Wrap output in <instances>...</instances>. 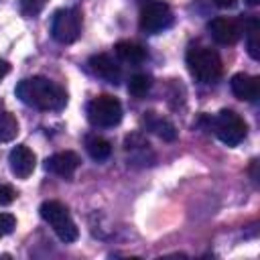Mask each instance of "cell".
Instances as JSON below:
<instances>
[{"instance_id": "cell-13", "label": "cell", "mask_w": 260, "mask_h": 260, "mask_svg": "<svg viewBox=\"0 0 260 260\" xmlns=\"http://www.w3.org/2000/svg\"><path fill=\"white\" fill-rule=\"evenodd\" d=\"M144 124L150 132H154L158 138L167 140V142H173L177 138V128L173 126V122H169L167 118L158 116L156 112H146L144 114Z\"/></svg>"}, {"instance_id": "cell-15", "label": "cell", "mask_w": 260, "mask_h": 260, "mask_svg": "<svg viewBox=\"0 0 260 260\" xmlns=\"http://www.w3.org/2000/svg\"><path fill=\"white\" fill-rule=\"evenodd\" d=\"M246 47L248 55L258 61L260 59V20L256 16H250L246 22Z\"/></svg>"}, {"instance_id": "cell-9", "label": "cell", "mask_w": 260, "mask_h": 260, "mask_svg": "<svg viewBox=\"0 0 260 260\" xmlns=\"http://www.w3.org/2000/svg\"><path fill=\"white\" fill-rule=\"evenodd\" d=\"M8 162H10V171L18 177V179H26L30 177V173L35 171V165H37V156L35 152L24 146V144H18L10 150L8 154Z\"/></svg>"}, {"instance_id": "cell-12", "label": "cell", "mask_w": 260, "mask_h": 260, "mask_svg": "<svg viewBox=\"0 0 260 260\" xmlns=\"http://www.w3.org/2000/svg\"><path fill=\"white\" fill-rule=\"evenodd\" d=\"M232 93L242 102H256L260 95V79L248 73H236L230 81Z\"/></svg>"}, {"instance_id": "cell-1", "label": "cell", "mask_w": 260, "mask_h": 260, "mask_svg": "<svg viewBox=\"0 0 260 260\" xmlns=\"http://www.w3.org/2000/svg\"><path fill=\"white\" fill-rule=\"evenodd\" d=\"M16 95L22 104L43 112H59L67 106V91L59 83L41 75L22 79L16 85Z\"/></svg>"}, {"instance_id": "cell-17", "label": "cell", "mask_w": 260, "mask_h": 260, "mask_svg": "<svg viewBox=\"0 0 260 260\" xmlns=\"http://www.w3.org/2000/svg\"><path fill=\"white\" fill-rule=\"evenodd\" d=\"M16 134H18L16 118L10 112L0 110V142H10L16 138Z\"/></svg>"}, {"instance_id": "cell-23", "label": "cell", "mask_w": 260, "mask_h": 260, "mask_svg": "<svg viewBox=\"0 0 260 260\" xmlns=\"http://www.w3.org/2000/svg\"><path fill=\"white\" fill-rule=\"evenodd\" d=\"M8 71H10V65H8L4 59H0V81H2V77H4Z\"/></svg>"}, {"instance_id": "cell-10", "label": "cell", "mask_w": 260, "mask_h": 260, "mask_svg": "<svg viewBox=\"0 0 260 260\" xmlns=\"http://www.w3.org/2000/svg\"><path fill=\"white\" fill-rule=\"evenodd\" d=\"M79 156L73 152V150H63V152H55L53 156H49L45 160V169L57 177H63V179H69L77 167H79Z\"/></svg>"}, {"instance_id": "cell-7", "label": "cell", "mask_w": 260, "mask_h": 260, "mask_svg": "<svg viewBox=\"0 0 260 260\" xmlns=\"http://www.w3.org/2000/svg\"><path fill=\"white\" fill-rule=\"evenodd\" d=\"M138 24H140V30H144L146 35L160 32V30H165V28H169L173 24V10L162 0L146 2L142 6V10H140Z\"/></svg>"}, {"instance_id": "cell-16", "label": "cell", "mask_w": 260, "mask_h": 260, "mask_svg": "<svg viewBox=\"0 0 260 260\" xmlns=\"http://www.w3.org/2000/svg\"><path fill=\"white\" fill-rule=\"evenodd\" d=\"M85 148H87V154H89L93 160H98V162L110 158V154H112V144H110V140H106L104 136H98V134L87 136Z\"/></svg>"}, {"instance_id": "cell-24", "label": "cell", "mask_w": 260, "mask_h": 260, "mask_svg": "<svg viewBox=\"0 0 260 260\" xmlns=\"http://www.w3.org/2000/svg\"><path fill=\"white\" fill-rule=\"evenodd\" d=\"M246 2H248V4H250V6H256V4H258V2H260V0H246Z\"/></svg>"}, {"instance_id": "cell-4", "label": "cell", "mask_w": 260, "mask_h": 260, "mask_svg": "<svg viewBox=\"0 0 260 260\" xmlns=\"http://www.w3.org/2000/svg\"><path fill=\"white\" fill-rule=\"evenodd\" d=\"M87 120L98 128H112L122 120V104L114 95L102 93L89 100L87 104Z\"/></svg>"}, {"instance_id": "cell-20", "label": "cell", "mask_w": 260, "mask_h": 260, "mask_svg": "<svg viewBox=\"0 0 260 260\" xmlns=\"http://www.w3.org/2000/svg\"><path fill=\"white\" fill-rule=\"evenodd\" d=\"M16 228V217L12 213H0V238L8 236Z\"/></svg>"}, {"instance_id": "cell-21", "label": "cell", "mask_w": 260, "mask_h": 260, "mask_svg": "<svg viewBox=\"0 0 260 260\" xmlns=\"http://www.w3.org/2000/svg\"><path fill=\"white\" fill-rule=\"evenodd\" d=\"M16 199V191L10 185H0V205H8Z\"/></svg>"}, {"instance_id": "cell-19", "label": "cell", "mask_w": 260, "mask_h": 260, "mask_svg": "<svg viewBox=\"0 0 260 260\" xmlns=\"http://www.w3.org/2000/svg\"><path fill=\"white\" fill-rule=\"evenodd\" d=\"M18 2H20V12L24 16H37L47 4V0H18Z\"/></svg>"}, {"instance_id": "cell-5", "label": "cell", "mask_w": 260, "mask_h": 260, "mask_svg": "<svg viewBox=\"0 0 260 260\" xmlns=\"http://www.w3.org/2000/svg\"><path fill=\"white\" fill-rule=\"evenodd\" d=\"M81 26H83V18H81V12L77 8H59L53 14L51 35L57 43L71 45L79 39Z\"/></svg>"}, {"instance_id": "cell-11", "label": "cell", "mask_w": 260, "mask_h": 260, "mask_svg": "<svg viewBox=\"0 0 260 260\" xmlns=\"http://www.w3.org/2000/svg\"><path fill=\"white\" fill-rule=\"evenodd\" d=\"M89 69L98 77H102V79H106L108 83H114V85H118L120 79H122V67L110 55H106V53L91 55L89 57Z\"/></svg>"}, {"instance_id": "cell-6", "label": "cell", "mask_w": 260, "mask_h": 260, "mask_svg": "<svg viewBox=\"0 0 260 260\" xmlns=\"http://www.w3.org/2000/svg\"><path fill=\"white\" fill-rule=\"evenodd\" d=\"M213 132L215 136L228 144V146H238L248 132V126L244 122V118L240 114H236L234 110H221L215 118H213Z\"/></svg>"}, {"instance_id": "cell-22", "label": "cell", "mask_w": 260, "mask_h": 260, "mask_svg": "<svg viewBox=\"0 0 260 260\" xmlns=\"http://www.w3.org/2000/svg\"><path fill=\"white\" fill-rule=\"evenodd\" d=\"M215 2V6H219V8H234L236 4H238V0H213Z\"/></svg>"}, {"instance_id": "cell-14", "label": "cell", "mask_w": 260, "mask_h": 260, "mask_svg": "<svg viewBox=\"0 0 260 260\" xmlns=\"http://www.w3.org/2000/svg\"><path fill=\"white\" fill-rule=\"evenodd\" d=\"M114 51L124 63H142L146 59V49L132 41H118Z\"/></svg>"}, {"instance_id": "cell-2", "label": "cell", "mask_w": 260, "mask_h": 260, "mask_svg": "<svg viewBox=\"0 0 260 260\" xmlns=\"http://www.w3.org/2000/svg\"><path fill=\"white\" fill-rule=\"evenodd\" d=\"M185 59H187L189 73L199 83H215L221 77L223 65H221V57L217 55V51L197 45V47H191L187 51Z\"/></svg>"}, {"instance_id": "cell-8", "label": "cell", "mask_w": 260, "mask_h": 260, "mask_svg": "<svg viewBox=\"0 0 260 260\" xmlns=\"http://www.w3.org/2000/svg\"><path fill=\"white\" fill-rule=\"evenodd\" d=\"M207 28H209L213 41L219 45H234L242 35V24L228 16H215L213 20H209Z\"/></svg>"}, {"instance_id": "cell-3", "label": "cell", "mask_w": 260, "mask_h": 260, "mask_svg": "<svg viewBox=\"0 0 260 260\" xmlns=\"http://www.w3.org/2000/svg\"><path fill=\"white\" fill-rule=\"evenodd\" d=\"M39 213L53 228V232L57 234V238L61 242L69 244V242H75L79 238V230H77L73 217L69 215V209L63 203H59V201H45L39 207Z\"/></svg>"}, {"instance_id": "cell-18", "label": "cell", "mask_w": 260, "mask_h": 260, "mask_svg": "<svg viewBox=\"0 0 260 260\" xmlns=\"http://www.w3.org/2000/svg\"><path fill=\"white\" fill-rule=\"evenodd\" d=\"M152 87V79L146 75V73H134L130 79H128V91L134 95V98H142L150 91Z\"/></svg>"}]
</instances>
